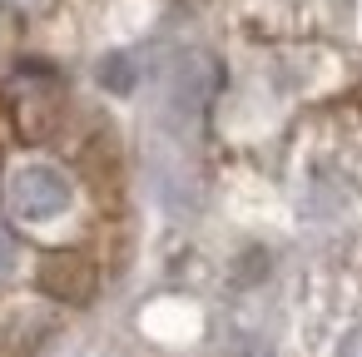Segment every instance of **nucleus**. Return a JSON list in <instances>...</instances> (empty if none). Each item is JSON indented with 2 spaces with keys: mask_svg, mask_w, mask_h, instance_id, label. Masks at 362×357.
Masks as SVG:
<instances>
[{
  "mask_svg": "<svg viewBox=\"0 0 362 357\" xmlns=\"http://www.w3.org/2000/svg\"><path fill=\"white\" fill-rule=\"evenodd\" d=\"M214 85H218L214 60H209V55H184V60H179V70H174L169 100H174V110H179V115H199V110L209 105Z\"/></svg>",
  "mask_w": 362,
  "mask_h": 357,
  "instance_id": "nucleus-2",
  "label": "nucleus"
},
{
  "mask_svg": "<svg viewBox=\"0 0 362 357\" xmlns=\"http://www.w3.org/2000/svg\"><path fill=\"white\" fill-rule=\"evenodd\" d=\"M337 357H362V327H347V332H342Z\"/></svg>",
  "mask_w": 362,
  "mask_h": 357,
  "instance_id": "nucleus-5",
  "label": "nucleus"
},
{
  "mask_svg": "<svg viewBox=\"0 0 362 357\" xmlns=\"http://www.w3.org/2000/svg\"><path fill=\"white\" fill-rule=\"evenodd\" d=\"M11 6H16V11H45L50 0H11Z\"/></svg>",
  "mask_w": 362,
  "mask_h": 357,
  "instance_id": "nucleus-6",
  "label": "nucleus"
},
{
  "mask_svg": "<svg viewBox=\"0 0 362 357\" xmlns=\"http://www.w3.org/2000/svg\"><path fill=\"white\" fill-rule=\"evenodd\" d=\"M40 288L45 293H55V298H85L90 293V268L80 263V258H50L45 268H40Z\"/></svg>",
  "mask_w": 362,
  "mask_h": 357,
  "instance_id": "nucleus-3",
  "label": "nucleus"
},
{
  "mask_svg": "<svg viewBox=\"0 0 362 357\" xmlns=\"http://www.w3.org/2000/svg\"><path fill=\"white\" fill-rule=\"evenodd\" d=\"M11 273H16V238L0 228V283H6Z\"/></svg>",
  "mask_w": 362,
  "mask_h": 357,
  "instance_id": "nucleus-4",
  "label": "nucleus"
},
{
  "mask_svg": "<svg viewBox=\"0 0 362 357\" xmlns=\"http://www.w3.org/2000/svg\"><path fill=\"white\" fill-rule=\"evenodd\" d=\"M6 199H11V213H16V218H25V223H50V218H60V213L70 209L75 189H70V179H65L55 164H21V169L11 174Z\"/></svg>",
  "mask_w": 362,
  "mask_h": 357,
  "instance_id": "nucleus-1",
  "label": "nucleus"
}]
</instances>
